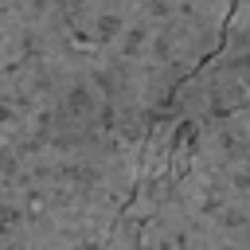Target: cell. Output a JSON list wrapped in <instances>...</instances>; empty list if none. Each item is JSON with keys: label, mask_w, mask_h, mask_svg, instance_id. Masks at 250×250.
Instances as JSON below:
<instances>
[{"label": "cell", "mask_w": 250, "mask_h": 250, "mask_svg": "<svg viewBox=\"0 0 250 250\" xmlns=\"http://www.w3.org/2000/svg\"><path fill=\"white\" fill-rule=\"evenodd\" d=\"M234 4H0V250H141L152 133Z\"/></svg>", "instance_id": "cell-1"}, {"label": "cell", "mask_w": 250, "mask_h": 250, "mask_svg": "<svg viewBox=\"0 0 250 250\" xmlns=\"http://www.w3.org/2000/svg\"><path fill=\"white\" fill-rule=\"evenodd\" d=\"M129 219L164 250H250V109L148 145Z\"/></svg>", "instance_id": "cell-2"}, {"label": "cell", "mask_w": 250, "mask_h": 250, "mask_svg": "<svg viewBox=\"0 0 250 250\" xmlns=\"http://www.w3.org/2000/svg\"><path fill=\"white\" fill-rule=\"evenodd\" d=\"M238 109H250V4H234L223 47L180 86L152 133V145L188 137Z\"/></svg>", "instance_id": "cell-3"}, {"label": "cell", "mask_w": 250, "mask_h": 250, "mask_svg": "<svg viewBox=\"0 0 250 250\" xmlns=\"http://www.w3.org/2000/svg\"><path fill=\"white\" fill-rule=\"evenodd\" d=\"M141 250H164V246H156V242H141Z\"/></svg>", "instance_id": "cell-4"}]
</instances>
